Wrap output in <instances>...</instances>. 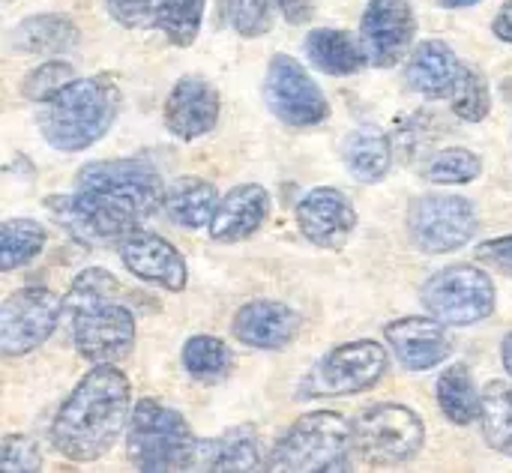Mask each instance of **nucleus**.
<instances>
[{"instance_id":"obj_18","label":"nucleus","mask_w":512,"mask_h":473,"mask_svg":"<svg viewBox=\"0 0 512 473\" xmlns=\"http://www.w3.org/2000/svg\"><path fill=\"white\" fill-rule=\"evenodd\" d=\"M300 315L282 300H249L231 318V333L255 351H282L300 333Z\"/></svg>"},{"instance_id":"obj_15","label":"nucleus","mask_w":512,"mask_h":473,"mask_svg":"<svg viewBox=\"0 0 512 473\" xmlns=\"http://www.w3.org/2000/svg\"><path fill=\"white\" fill-rule=\"evenodd\" d=\"M120 261L135 279L156 285L162 291H171V294H180L189 282L186 258L177 252L174 243H168L156 231L135 228L132 234H126L120 240Z\"/></svg>"},{"instance_id":"obj_29","label":"nucleus","mask_w":512,"mask_h":473,"mask_svg":"<svg viewBox=\"0 0 512 473\" xmlns=\"http://www.w3.org/2000/svg\"><path fill=\"white\" fill-rule=\"evenodd\" d=\"M420 174H423V180H429L435 186H468V183L480 180L483 159L468 147H447V150H438L435 156H429V162L420 168Z\"/></svg>"},{"instance_id":"obj_40","label":"nucleus","mask_w":512,"mask_h":473,"mask_svg":"<svg viewBox=\"0 0 512 473\" xmlns=\"http://www.w3.org/2000/svg\"><path fill=\"white\" fill-rule=\"evenodd\" d=\"M501 363H504V369H507L512 381V333H507L504 342H501Z\"/></svg>"},{"instance_id":"obj_10","label":"nucleus","mask_w":512,"mask_h":473,"mask_svg":"<svg viewBox=\"0 0 512 473\" xmlns=\"http://www.w3.org/2000/svg\"><path fill=\"white\" fill-rule=\"evenodd\" d=\"M354 426V447L363 462L369 465H405L414 462L426 444V423L423 417L396 402L372 405L351 420Z\"/></svg>"},{"instance_id":"obj_13","label":"nucleus","mask_w":512,"mask_h":473,"mask_svg":"<svg viewBox=\"0 0 512 473\" xmlns=\"http://www.w3.org/2000/svg\"><path fill=\"white\" fill-rule=\"evenodd\" d=\"M417 39V12L411 0H369L360 18V45L369 66L393 69L411 51Z\"/></svg>"},{"instance_id":"obj_2","label":"nucleus","mask_w":512,"mask_h":473,"mask_svg":"<svg viewBox=\"0 0 512 473\" xmlns=\"http://www.w3.org/2000/svg\"><path fill=\"white\" fill-rule=\"evenodd\" d=\"M132 417V384L117 363L93 366L63 399L51 423V447L66 462H99L120 441Z\"/></svg>"},{"instance_id":"obj_20","label":"nucleus","mask_w":512,"mask_h":473,"mask_svg":"<svg viewBox=\"0 0 512 473\" xmlns=\"http://www.w3.org/2000/svg\"><path fill=\"white\" fill-rule=\"evenodd\" d=\"M270 192L261 183H240L219 198L210 222V237L216 243H243L255 237L270 219Z\"/></svg>"},{"instance_id":"obj_39","label":"nucleus","mask_w":512,"mask_h":473,"mask_svg":"<svg viewBox=\"0 0 512 473\" xmlns=\"http://www.w3.org/2000/svg\"><path fill=\"white\" fill-rule=\"evenodd\" d=\"M492 33H495L501 42L512 45V0H507V3L498 9V15L492 18Z\"/></svg>"},{"instance_id":"obj_23","label":"nucleus","mask_w":512,"mask_h":473,"mask_svg":"<svg viewBox=\"0 0 512 473\" xmlns=\"http://www.w3.org/2000/svg\"><path fill=\"white\" fill-rule=\"evenodd\" d=\"M216 207H219V192L204 177H180V180H174L168 186L165 204H162L165 216L183 231L210 228Z\"/></svg>"},{"instance_id":"obj_31","label":"nucleus","mask_w":512,"mask_h":473,"mask_svg":"<svg viewBox=\"0 0 512 473\" xmlns=\"http://www.w3.org/2000/svg\"><path fill=\"white\" fill-rule=\"evenodd\" d=\"M207 0H165L156 18V27L165 33V39L177 48L195 45L204 27Z\"/></svg>"},{"instance_id":"obj_33","label":"nucleus","mask_w":512,"mask_h":473,"mask_svg":"<svg viewBox=\"0 0 512 473\" xmlns=\"http://www.w3.org/2000/svg\"><path fill=\"white\" fill-rule=\"evenodd\" d=\"M75 78H78V72H75V66H72L69 60L48 57V60H42L36 69H30V72L24 75V81H21V96L30 99V102H36V105H42V102H48L54 93H60L69 81H75Z\"/></svg>"},{"instance_id":"obj_28","label":"nucleus","mask_w":512,"mask_h":473,"mask_svg":"<svg viewBox=\"0 0 512 473\" xmlns=\"http://www.w3.org/2000/svg\"><path fill=\"white\" fill-rule=\"evenodd\" d=\"M48 243V231L36 219H6L0 225V270L12 273L42 255Z\"/></svg>"},{"instance_id":"obj_8","label":"nucleus","mask_w":512,"mask_h":473,"mask_svg":"<svg viewBox=\"0 0 512 473\" xmlns=\"http://www.w3.org/2000/svg\"><path fill=\"white\" fill-rule=\"evenodd\" d=\"M420 306L447 327H474L495 315L498 291L483 267L450 264L423 282Z\"/></svg>"},{"instance_id":"obj_32","label":"nucleus","mask_w":512,"mask_h":473,"mask_svg":"<svg viewBox=\"0 0 512 473\" xmlns=\"http://www.w3.org/2000/svg\"><path fill=\"white\" fill-rule=\"evenodd\" d=\"M279 0H225V18L243 39H258L273 30Z\"/></svg>"},{"instance_id":"obj_37","label":"nucleus","mask_w":512,"mask_h":473,"mask_svg":"<svg viewBox=\"0 0 512 473\" xmlns=\"http://www.w3.org/2000/svg\"><path fill=\"white\" fill-rule=\"evenodd\" d=\"M477 261L510 276L512 279V234L510 237H495L477 246Z\"/></svg>"},{"instance_id":"obj_11","label":"nucleus","mask_w":512,"mask_h":473,"mask_svg":"<svg viewBox=\"0 0 512 473\" xmlns=\"http://www.w3.org/2000/svg\"><path fill=\"white\" fill-rule=\"evenodd\" d=\"M264 99L276 120L294 129L321 126L330 117V102L306 66L288 54H273L264 78Z\"/></svg>"},{"instance_id":"obj_34","label":"nucleus","mask_w":512,"mask_h":473,"mask_svg":"<svg viewBox=\"0 0 512 473\" xmlns=\"http://www.w3.org/2000/svg\"><path fill=\"white\" fill-rule=\"evenodd\" d=\"M453 105V114L465 123H483L492 111V90H489V81L483 72L477 69H468L462 87L456 90V96L450 99Z\"/></svg>"},{"instance_id":"obj_41","label":"nucleus","mask_w":512,"mask_h":473,"mask_svg":"<svg viewBox=\"0 0 512 473\" xmlns=\"http://www.w3.org/2000/svg\"><path fill=\"white\" fill-rule=\"evenodd\" d=\"M477 3H483V0H438V6H444V9H468Z\"/></svg>"},{"instance_id":"obj_6","label":"nucleus","mask_w":512,"mask_h":473,"mask_svg":"<svg viewBox=\"0 0 512 473\" xmlns=\"http://www.w3.org/2000/svg\"><path fill=\"white\" fill-rule=\"evenodd\" d=\"M198 438L186 417L156 399H138L126 426V456L135 471H192Z\"/></svg>"},{"instance_id":"obj_16","label":"nucleus","mask_w":512,"mask_h":473,"mask_svg":"<svg viewBox=\"0 0 512 473\" xmlns=\"http://www.w3.org/2000/svg\"><path fill=\"white\" fill-rule=\"evenodd\" d=\"M222 114V96L204 75H183L165 99L162 120L180 141H198L210 135Z\"/></svg>"},{"instance_id":"obj_12","label":"nucleus","mask_w":512,"mask_h":473,"mask_svg":"<svg viewBox=\"0 0 512 473\" xmlns=\"http://www.w3.org/2000/svg\"><path fill=\"white\" fill-rule=\"evenodd\" d=\"M63 315V300L51 288H18L0 306V351L6 357H24L42 348Z\"/></svg>"},{"instance_id":"obj_30","label":"nucleus","mask_w":512,"mask_h":473,"mask_svg":"<svg viewBox=\"0 0 512 473\" xmlns=\"http://www.w3.org/2000/svg\"><path fill=\"white\" fill-rule=\"evenodd\" d=\"M183 369L201 384H216L231 372V348L216 336H192L183 345Z\"/></svg>"},{"instance_id":"obj_21","label":"nucleus","mask_w":512,"mask_h":473,"mask_svg":"<svg viewBox=\"0 0 512 473\" xmlns=\"http://www.w3.org/2000/svg\"><path fill=\"white\" fill-rule=\"evenodd\" d=\"M192 471H267L252 429H231L219 438L198 441Z\"/></svg>"},{"instance_id":"obj_25","label":"nucleus","mask_w":512,"mask_h":473,"mask_svg":"<svg viewBox=\"0 0 512 473\" xmlns=\"http://www.w3.org/2000/svg\"><path fill=\"white\" fill-rule=\"evenodd\" d=\"M342 159H345V168H348V174L354 180L372 186V183H381L390 174V168H393V144L381 129L360 126L345 138Z\"/></svg>"},{"instance_id":"obj_35","label":"nucleus","mask_w":512,"mask_h":473,"mask_svg":"<svg viewBox=\"0 0 512 473\" xmlns=\"http://www.w3.org/2000/svg\"><path fill=\"white\" fill-rule=\"evenodd\" d=\"M0 471L36 473L42 471V453L27 435H6L0 444Z\"/></svg>"},{"instance_id":"obj_1","label":"nucleus","mask_w":512,"mask_h":473,"mask_svg":"<svg viewBox=\"0 0 512 473\" xmlns=\"http://www.w3.org/2000/svg\"><path fill=\"white\" fill-rule=\"evenodd\" d=\"M75 180V192L45 198V210L84 243L123 240L162 210L168 192L162 174L135 156L87 162Z\"/></svg>"},{"instance_id":"obj_24","label":"nucleus","mask_w":512,"mask_h":473,"mask_svg":"<svg viewBox=\"0 0 512 473\" xmlns=\"http://www.w3.org/2000/svg\"><path fill=\"white\" fill-rule=\"evenodd\" d=\"M303 51L312 60V66L324 75H354L369 63L360 39L351 36L348 30H336V27L309 30Z\"/></svg>"},{"instance_id":"obj_19","label":"nucleus","mask_w":512,"mask_h":473,"mask_svg":"<svg viewBox=\"0 0 512 473\" xmlns=\"http://www.w3.org/2000/svg\"><path fill=\"white\" fill-rule=\"evenodd\" d=\"M468 69L444 39H426L408 54L405 84L423 99H453Z\"/></svg>"},{"instance_id":"obj_36","label":"nucleus","mask_w":512,"mask_h":473,"mask_svg":"<svg viewBox=\"0 0 512 473\" xmlns=\"http://www.w3.org/2000/svg\"><path fill=\"white\" fill-rule=\"evenodd\" d=\"M162 3L165 0H105V9L126 30H150L156 27Z\"/></svg>"},{"instance_id":"obj_14","label":"nucleus","mask_w":512,"mask_h":473,"mask_svg":"<svg viewBox=\"0 0 512 473\" xmlns=\"http://www.w3.org/2000/svg\"><path fill=\"white\" fill-rule=\"evenodd\" d=\"M294 216H297L300 234L312 246L327 249V252L345 249L348 240L357 231V207L336 186H315V189H309L297 201Z\"/></svg>"},{"instance_id":"obj_17","label":"nucleus","mask_w":512,"mask_h":473,"mask_svg":"<svg viewBox=\"0 0 512 473\" xmlns=\"http://www.w3.org/2000/svg\"><path fill=\"white\" fill-rule=\"evenodd\" d=\"M384 342L408 372H429L453 357L447 324L432 315H408L384 324Z\"/></svg>"},{"instance_id":"obj_26","label":"nucleus","mask_w":512,"mask_h":473,"mask_svg":"<svg viewBox=\"0 0 512 473\" xmlns=\"http://www.w3.org/2000/svg\"><path fill=\"white\" fill-rule=\"evenodd\" d=\"M438 408L453 426H471L480 420V405H483V390H477L471 369L465 363H453L441 372L438 378Z\"/></svg>"},{"instance_id":"obj_3","label":"nucleus","mask_w":512,"mask_h":473,"mask_svg":"<svg viewBox=\"0 0 512 473\" xmlns=\"http://www.w3.org/2000/svg\"><path fill=\"white\" fill-rule=\"evenodd\" d=\"M120 291V282L108 270L87 267L63 297L72 345L93 366L120 363L135 348V315L120 300Z\"/></svg>"},{"instance_id":"obj_27","label":"nucleus","mask_w":512,"mask_h":473,"mask_svg":"<svg viewBox=\"0 0 512 473\" xmlns=\"http://www.w3.org/2000/svg\"><path fill=\"white\" fill-rule=\"evenodd\" d=\"M480 429L489 450L512 459V381H489L483 387Z\"/></svg>"},{"instance_id":"obj_9","label":"nucleus","mask_w":512,"mask_h":473,"mask_svg":"<svg viewBox=\"0 0 512 473\" xmlns=\"http://www.w3.org/2000/svg\"><path fill=\"white\" fill-rule=\"evenodd\" d=\"M408 240L423 255H447L465 249L480 231V213L471 198L453 192H426L405 213Z\"/></svg>"},{"instance_id":"obj_5","label":"nucleus","mask_w":512,"mask_h":473,"mask_svg":"<svg viewBox=\"0 0 512 473\" xmlns=\"http://www.w3.org/2000/svg\"><path fill=\"white\" fill-rule=\"evenodd\" d=\"M354 453V426L336 411H312L294 420V426H288V432L276 441L267 471H351Z\"/></svg>"},{"instance_id":"obj_38","label":"nucleus","mask_w":512,"mask_h":473,"mask_svg":"<svg viewBox=\"0 0 512 473\" xmlns=\"http://www.w3.org/2000/svg\"><path fill=\"white\" fill-rule=\"evenodd\" d=\"M279 12L288 24H306L315 15L312 0H279Z\"/></svg>"},{"instance_id":"obj_22","label":"nucleus","mask_w":512,"mask_h":473,"mask_svg":"<svg viewBox=\"0 0 512 473\" xmlns=\"http://www.w3.org/2000/svg\"><path fill=\"white\" fill-rule=\"evenodd\" d=\"M9 36L18 51L39 54V57H60V54L78 48V42H81L78 24L57 12L30 15V18L18 21Z\"/></svg>"},{"instance_id":"obj_42","label":"nucleus","mask_w":512,"mask_h":473,"mask_svg":"<svg viewBox=\"0 0 512 473\" xmlns=\"http://www.w3.org/2000/svg\"><path fill=\"white\" fill-rule=\"evenodd\" d=\"M6 3H12V0H6Z\"/></svg>"},{"instance_id":"obj_7","label":"nucleus","mask_w":512,"mask_h":473,"mask_svg":"<svg viewBox=\"0 0 512 473\" xmlns=\"http://www.w3.org/2000/svg\"><path fill=\"white\" fill-rule=\"evenodd\" d=\"M390 372V354L375 339H357L330 348L300 381L297 399H333L360 396L384 381Z\"/></svg>"},{"instance_id":"obj_4","label":"nucleus","mask_w":512,"mask_h":473,"mask_svg":"<svg viewBox=\"0 0 512 473\" xmlns=\"http://www.w3.org/2000/svg\"><path fill=\"white\" fill-rule=\"evenodd\" d=\"M120 105L123 93L114 75H78L39 105L36 123L48 147L60 153H81L105 138L120 114Z\"/></svg>"}]
</instances>
